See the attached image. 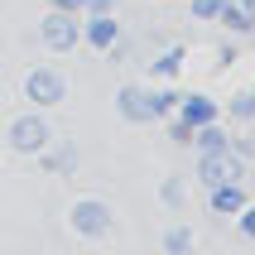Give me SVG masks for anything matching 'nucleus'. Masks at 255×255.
<instances>
[{
  "instance_id": "obj_4",
  "label": "nucleus",
  "mask_w": 255,
  "mask_h": 255,
  "mask_svg": "<svg viewBox=\"0 0 255 255\" xmlns=\"http://www.w3.org/2000/svg\"><path fill=\"white\" fill-rule=\"evenodd\" d=\"M24 101H34L39 111L63 106V101H68V77H63L58 68H48V63H39V68L24 77Z\"/></svg>"
},
{
  "instance_id": "obj_14",
  "label": "nucleus",
  "mask_w": 255,
  "mask_h": 255,
  "mask_svg": "<svg viewBox=\"0 0 255 255\" xmlns=\"http://www.w3.org/2000/svg\"><path fill=\"white\" fill-rule=\"evenodd\" d=\"M227 116H231V121H255V92H251V87L227 97Z\"/></svg>"
},
{
  "instance_id": "obj_21",
  "label": "nucleus",
  "mask_w": 255,
  "mask_h": 255,
  "mask_svg": "<svg viewBox=\"0 0 255 255\" xmlns=\"http://www.w3.org/2000/svg\"><path fill=\"white\" fill-rule=\"evenodd\" d=\"M236 217H241V231H246V236L255 241V202H246V207H241Z\"/></svg>"
},
{
  "instance_id": "obj_1",
  "label": "nucleus",
  "mask_w": 255,
  "mask_h": 255,
  "mask_svg": "<svg viewBox=\"0 0 255 255\" xmlns=\"http://www.w3.org/2000/svg\"><path fill=\"white\" fill-rule=\"evenodd\" d=\"M5 144H10L14 154H43L48 144H53V126H48V116L34 106V111H19L10 121V130H5Z\"/></svg>"
},
{
  "instance_id": "obj_16",
  "label": "nucleus",
  "mask_w": 255,
  "mask_h": 255,
  "mask_svg": "<svg viewBox=\"0 0 255 255\" xmlns=\"http://www.w3.org/2000/svg\"><path fill=\"white\" fill-rule=\"evenodd\" d=\"M34 159H43V169H53V173H63V169H72V164H77V154H72L68 144H63V149H53V144H48V149H43V154H34Z\"/></svg>"
},
{
  "instance_id": "obj_23",
  "label": "nucleus",
  "mask_w": 255,
  "mask_h": 255,
  "mask_svg": "<svg viewBox=\"0 0 255 255\" xmlns=\"http://www.w3.org/2000/svg\"><path fill=\"white\" fill-rule=\"evenodd\" d=\"M0 154H5V144H0Z\"/></svg>"
},
{
  "instance_id": "obj_12",
  "label": "nucleus",
  "mask_w": 255,
  "mask_h": 255,
  "mask_svg": "<svg viewBox=\"0 0 255 255\" xmlns=\"http://www.w3.org/2000/svg\"><path fill=\"white\" fill-rule=\"evenodd\" d=\"M217 24H227L231 34H236V39H246V34L255 29V10H246V5L227 0V5H222V14H217Z\"/></svg>"
},
{
  "instance_id": "obj_20",
  "label": "nucleus",
  "mask_w": 255,
  "mask_h": 255,
  "mask_svg": "<svg viewBox=\"0 0 255 255\" xmlns=\"http://www.w3.org/2000/svg\"><path fill=\"white\" fill-rule=\"evenodd\" d=\"M82 14H116V0H82Z\"/></svg>"
},
{
  "instance_id": "obj_7",
  "label": "nucleus",
  "mask_w": 255,
  "mask_h": 255,
  "mask_svg": "<svg viewBox=\"0 0 255 255\" xmlns=\"http://www.w3.org/2000/svg\"><path fill=\"white\" fill-rule=\"evenodd\" d=\"M173 116H178V121H188V126L198 130V126H207V121H222V106H217L207 92H183V97H178V106H173Z\"/></svg>"
},
{
  "instance_id": "obj_2",
  "label": "nucleus",
  "mask_w": 255,
  "mask_h": 255,
  "mask_svg": "<svg viewBox=\"0 0 255 255\" xmlns=\"http://www.w3.org/2000/svg\"><path fill=\"white\" fill-rule=\"evenodd\" d=\"M68 227L87 241H101V236H111L116 231V207L106 198H77L68 207Z\"/></svg>"
},
{
  "instance_id": "obj_8",
  "label": "nucleus",
  "mask_w": 255,
  "mask_h": 255,
  "mask_svg": "<svg viewBox=\"0 0 255 255\" xmlns=\"http://www.w3.org/2000/svg\"><path fill=\"white\" fill-rule=\"evenodd\" d=\"M121 39V24H116V14H82V43H92V48H111V43Z\"/></svg>"
},
{
  "instance_id": "obj_15",
  "label": "nucleus",
  "mask_w": 255,
  "mask_h": 255,
  "mask_svg": "<svg viewBox=\"0 0 255 255\" xmlns=\"http://www.w3.org/2000/svg\"><path fill=\"white\" fill-rule=\"evenodd\" d=\"M164 251H169V255L193 251V227H183V222H178V227H169V231H164Z\"/></svg>"
},
{
  "instance_id": "obj_5",
  "label": "nucleus",
  "mask_w": 255,
  "mask_h": 255,
  "mask_svg": "<svg viewBox=\"0 0 255 255\" xmlns=\"http://www.w3.org/2000/svg\"><path fill=\"white\" fill-rule=\"evenodd\" d=\"M198 183H246V159L236 149H212V154H198Z\"/></svg>"
},
{
  "instance_id": "obj_22",
  "label": "nucleus",
  "mask_w": 255,
  "mask_h": 255,
  "mask_svg": "<svg viewBox=\"0 0 255 255\" xmlns=\"http://www.w3.org/2000/svg\"><path fill=\"white\" fill-rule=\"evenodd\" d=\"M236 5H246V10H255V0H236Z\"/></svg>"
},
{
  "instance_id": "obj_9",
  "label": "nucleus",
  "mask_w": 255,
  "mask_h": 255,
  "mask_svg": "<svg viewBox=\"0 0 255 255\" xmlns=\"http://www.w3.org/2000/svg\"><path fill=\"white\" fill-rule=\"evenodd\" d=\"M207 202H212L217 217H236L251 198H246V183H212L207 188Z\"/></svg>"
},
{
  "instance_id": "obj_3",
  "label": "nucleus",
  "mask_w": 255,
  "mask_h": 255,
  "mask_svg": "<svg viewBox=\"0 0 255 255\" xmlns=\"http://www.w3.org/2000/svg\"><path fill=\"white\" fill-rule=\"evenodd\" d=\"M39 43H43V48H53V53H72V48L82 43V14L48 10L39 19Z\"/></svg>"
},
{
  "instance_id": "obj_6",
  "label": "nucleus",
  "mask_w": 255,
  "mask_h": 255,
  "mask_svg": "<svg viewBox=\"0 0 255 255\" xmlns=\"http://www.w3.org/2000/svg\"><path fill=\"white\" fill-rule=\"evenodd\" d=\"M116 116L130 121V126H149V121H159V116H154V87L121 82V87H116Z\"/></svg>"
},
{
  "instance_id": "obj_11",
  "label": "nucleus",
  "mask_w": 255,
  "mask_h": 255,
  "mask_svg": "<svg viewBox=\"0 0 255 255\" xmlns=\"http://www.w3.org/2000/svg\"><path fill=\"white\" fill-rule=\"evenodd\" d=\"M183 58H188L183 43H169V48H164V53L149 63V68H154V82H173V77L183 72Z\"/></svg>"
},
{
  "instance_id": "obj_13",
  "label": "nucleus",
  "mask_w": 255,
  "mask_h": 255,
  "mask_svg": "<svg viewBox=\"0 0 255 255\" xmlns=\"http://www.w3.org/2000/svg\"><path fill=\"white\" fill-rule=\"evenodd\" d=\"M159 202L173 207V212H183V207H188V183L178 178V173H169V178L159 183Z\"/></svg>"
},
{
  "instance_id": "obj_18",
  "label": "nucleus",
  "mask_w": 255,
  "mask_h": 255,
  "mask_svg": "<svg viewBox=\"0 0 255 255\" xmlns=\"http://www.w3.org/2000/svg\"><path fill=\"white\" fill-rule=\"evenodd\" d=\"M188 5H193V14H198V19H207V24H212L217 14H222V5H227V0H188Z\"/></svg>"
},
{
  "instance_id": "obj_24",
  "label": "nucleus",
  "mask_w": 255,
  "mask_h": 255,
  "mask_svg": "<svg viewBox=\"0 0 255 255\" xmlns=\"http://www.w3.org/2000/svg\"><path fill=\"white\" fill-rule=\"evenodd\" d=\"M251 92H255V82H251Z\"/></svg>"
},
{
  "instance_id": "obj_17",
  "label": "nucleus",
  "mask_w": 255,
  "mask_h": 255,
  "mask_svg": "<svg viewBox=\"0 0 255 255\" xmlns=\"http://www.w3.org/2000/svg\"><path fill=\"white\" fill-rule=\"evenodd\" d=\"M178 97H183V92H173V87H154V116H159V121H164V116H173Z\"/></svg>"
},
{
  "instance_id": "obj_19",
  "label": "nucleus",
  "mask_w": 255,
  "mask_h": 255,
  "mask_svg": "<svg viewBox=\"0 0 255 255\" xmlns=\"http://www.w3.org/2000/svg\"><path fill=\"white\" fill-rule=\"evenodd\" d=\"M169 135H173V144H193V126L178 121V116H169Z\"/></svg>"
},
{
  "instance_id": "obj_10",
  "label": "nucleus",
  "mask_w": 255,
  "mask_h": 255,
  "mask_svg": "<svg viewBox=\"0 0 255 255\" xmlns=\"http://www.w3.org/2000/svg\"><path fill=\"white\" fill-rule=\"evenodd\" d=\"M193 149L198 154H212V149H231V130L222 121H207V126L193 130Z\"/></svg>"
}]
</instances>
